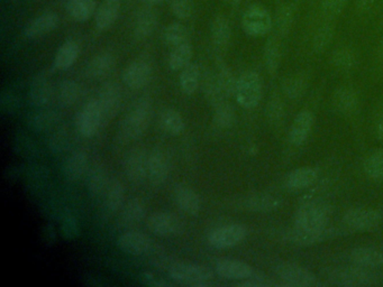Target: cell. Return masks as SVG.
Listing matches in <instances>:
<instances>
[{
    "instance_id": "cell-1",
    "label": "cell",
    "mask_w": 383,
    "mask_h": 287,
    "mask_svg": "<svg viewBox=\"0 0 383 287\" xmlns=\"http://www.w3.org/2000/svg\"><path fill=\"white\" fill-rule=\"evenodd\" d=\"M332 207L323 201H308L295 214V229L290 233L291 240L298 245H312L327 236L331 221Z\"/></svg>"
},
{
    "instance_id": "cell-2",
    "label": "cell",
    "mask_w": 383,
    "mask_h": 287,
    "mask_svg": "<svg viewBox=\"0 0 383 287\" xmlns=\"http://www.w3.org/2000/svg\"><path fill=\"white\" fill-rule=\"evenodd\" d=\"M151 115V102L147 98L140 99L121 121L118 130L119 138L123 142L140 138L149 127Z\"/></svg>"
},
{
    "instance_id": "cell-3",
    "label": "cell",
    "mask_w": 383,
    "mask_h": 287,
    "mask_svg": "<svg viewBox=\"0 0 383 287\" xmlns=\"http://www.w3.org/2000/svg\"><path fill=\"white\" fill-rule=\"evenodd\" d=\"M263 96L262 79L259 73L248 71L237 79L235 98L244 109H253L259 106Z\"/></svg>"
},
{
    "instance_id": "cell-4",
    "label": "cell",
    "mask_w": 383,
    "mask_h": 287,
    "mask_svg": "<svg viewBox=\"0 0 383 287\" xmlns=\"http://www.w3.org/2000/svg\"><path fill=\"white\" fill-rule=\"evenodd\" d=\"M170 279L182 286H206L212 279V271L205 266L180 263L169 268Z\"/></svg>"
},
{
    "instance_id": "cell-5",
    "label": "cell",
    "mask_w": 383,
    "mask_h": 287,
    "mask_svg": "<svg viewBox=\"0 0 383 287\" xmlns=\"http://www.w3.org/2000/svg\"><path fill=\"white\" fill-rule=\"evenodd\" d=\"M242 28L252 37L265 36L272 30L273 18L265 7L255 4L250 6L243 14Z\"/></svg>"
},
{
    "instance_id": "cell-6",
    "label": "cell",
    "mask_w": 383,
    "mask_h": 287,
    "mask_svg": "<svg viewBox=\"0 0 383 287\" xmlns=\"http://www.w3.org/2000/svg\"><path fill=\"white\" fill-rule=\"evenodd\" d=\"M326 277L332 284L339 285V286H364V285L373 284L378 279L377 275L370 271V269L358 267V266L335 268L328 271Z\"/></svg>"
},
{
    "instance_id": "cell-7",
    "label": "cell",
    "mask_w": 383,
    "mask_h": 287,
    "mask_svg": "<svg viewBox=\"0 0 383 287\" xmlns=\"http://www.w3.org/2000/svg\"><path fill=\"white\" fill-rule=\"evenodd\" d=\"M276 276L284 285L289 286H317L320 284L318 277L308 268L293 263H281L276 266Z\"/></svg>"
},
{
    "instance_id": "cell-8",
    "label": "cell",
    "mask_w": 383,
    "mask_h": 287,
    "mask_svg": "<svg viewBox=\"0 0 383 287\" xmlns=\"http://www.w3.org/2000/svg\"><path fill=\"white\" fill-rule=\"evenodd\" d=\"M104 123L102 109L97 99H92L83 106L75 117V127L81 136H94Z\"/></svg>"
},
{
    "instance_id": "cell-9",
    "label": "cell",
    "mask_w": 383,
    "mask_h": 287,
    "mask_svg": "<svg viewBox=\"0 0 383 287\" xmlns=\"http://www.w3.org/2000/svg\"><path fill=\"white\" fill-rule=\"evenodd\" d=\"M248 236L245 226L240 224H231L212 230L208 236V243L212 248L227 249L237 246Z\"/></svg>"
},
{
    "instance_id": "cell-10",
    "label": "cell",
    "mask_w": 383,
    "mask_h": 287,
    "mask_svg": "<svg viewBox=\"0 0 383 287\" xmlns=\"http://www.w3.org/2000/svg\"><path fill=\"white\" fill-rule=\"evenodd\" d=\"M382 214L378 210L370 208H353L345 212L343 222L346 227L353 230L375 229L380 226Z\"/></svg>"
},
{
    "instance_id": "cell-11",
    "label": "cell",
    "mask_w": 383,
    "mask_h": 287,
    "mask_svg": "<svg viewBox=\"0 0 383 287\" xmlns=\"http://www.w3.org/2000/svg\"><path fill=\"white\" fill-rule=\"evenodd\" d=\"M147 226L152 233L160 237L179 236L185 229V224L179 216L170 212H155L147 220Z\"/></svg>"
},
{
    "instance_id": "cell-12",
    "label": "cell",
    "mask_w": 383,
    "mask_h": 287,
    "mask_svg": "<svg viewBox=\"0 0 383 287\" xmlns=\"http://www.w3.org/2000/svg\"><path fill=\"white\" fill-rule=\"evenodd\" d=\"M124 172L133 183H142L147 178L149 155L142 148H134L124 159Z\"/></svg>"
},
{
    "instance_id": "cell-13",
    "label": "cell",
    "mask_w": 383,
    "mask_h": 287,
    "mask_svg": "<svg viewBox=\"0 0 383 287\" xmlns=\"http://www.w3.org/2000/svg\"><path fill=\"white\" fill-rule=\"evenodd\" d=\"M121 87L115 83H108L102 85L98 94V102L104 118V123L111 121L118 114L123 102Z\"/></svg>"
},
{
    "instance_id": "cell-14",
    "label": "cell",
    "mask_w": 383,
    "mask_h": 287,
    "mask_svg": "<svg viewBox=\"0 0 383 287\" xmlns=\"http://www.w3.org/2000/svg\"><path fill=\"white\" fill-rule=\"evenodd\" d=\"M315 125V115L310 110H303L296 116L290 127L289 142L296 147L303 145L312 134Z\"/></svg>"
},
{
    "instance_id": "cell-15",
    "label": "cell",
    "mask_w": 383,
    "mask_h": 287,
    "mask_svg": "<svg viewBox=\"0 0 383 287\" xmlns=\"http://www.w3.org/2000/svg\"><path fill=\"white\" fill-rule=\"evenodd\" d=\"M320 178L317 167L303 166L291 171L284 180V184L289 191L299 192L312 188Z\"/></svg>"
},
{
    "instance_id": "cell-16",
    "label": "cell",
    "mask_w": 383,
    "mask_h": 287,
    "mask_svg": "<svg viewBox=\"0 0 383 287\" xmlns=\"http://www.w3.org/2000/svg\"><path fill=\"white\" fill-rule=\"evenodd\" d=\"M53 96L50 75L42 71L34 77L30 89V102L34 107H44L51 102Z\"/></svg>"
},
{
    "instance_id": "cell-17",
    "label": "cell",
    "mask_w": 383,
    "mask_h": 287,
    "mask_svg": "<svg viewBox=\"0 0 383 287\" xmlns=\"http://www.w3.org/2000/svg\"><path fill=\"white\" fill-rule=\"evenodd\" d=\"M216 273L223 279L245 281L255 275L252 266L237 259H221L216 264Z\"/></svg>"
},
{
    "instance_id": "cell-18",
    "label": "cell",
    "mask_w": 383,
    "mask_h": 287,
    "mask_svg": "<svg viewBox=\"0 0 383 287\" xmlns=\"http://www.w3.org/2000/svg\"><path fill=\"white\" fill-rule=\"evenodd\" d=\"M170 176V161L162 149H154L149 155L147 178L153 185H161Z\"/></svg>"
},
{
    "instance_id": "cell-19",
    "label": "cell",
    "mask_w": 383,
    "mask_h": 287,
    "mask_svg": "<svg viewBox=\"0 0 383 287\" xmlns=\"http://www.w3.org/2000/svg\"><path fill=\"white\" fill-rule=\"evenodd\" d=\"M152 68L147 61H134L127 66L123 73L125 85L130 89H141L150 83Z\"/></svg>"
},
{
    "instance_id": "cell-20",
    "label": "cell",
    "mask_w": 383,
    "mask_h": 287,
    "mask_svg": "<svg viewBox=\"0 0 383 287\" xmlns=\"http://www.w3.org/2000/svg\"><path fill=\"white\" fill-rule=\"evenodd\" d=\"M118 246L126 254L142 256L151 250L152 241L145 233L140 231H127L119 237Z\"/></svg>"
},
{
    "instance_id": "cell-21",
    "label": "cell",
    "mask_w": 383,
    "mask_h": 287,
    "mask_svg": "<svg viewBox=\"0 0 383 287\" xmlns=\"http://www.w3.org/2000/svg\"><path fill=\"white\" fill-rule=\"evenodd\" d=\"M59 25V16L54 13H45L28 23L24 30V35L30 39H39L51 33Z\"/></svg>"
},
{
    "instance_id": "cell-22",
    "label": "cell",
    "mask_w": 383,
    "mask_h": 287,
    "mask_svg": "<svg viewBox=\"0 0 383 287\" xmlns=\"http://www.w3.org/2000/svg\"><path fill=\"white\" fill-rule=\"evenodd\" d=\"M174 200L178 207L186 214L196 216L202 209V199L196 191L187 185H179L174 188Z\"/></svg>"
},
{
    "instance_id": "cell-23",
    "label": "cell",
    "mask_w": 383,
    "mask_h": 287,
    "mask_svg": "<svg viewBox=\"0 0 383 287\" xmlns=\"http://www.w3.org/2000/svg\"><path fill=\"white\" fill-rule=\"evenodd\" d=\"M121 6V0H104L95 14L97 28L100 30L111 28L118 18Z\"/></svg>"
},
{
    "instance_id": "cell-24",
    "label": "cell",
    "mask_w": 383,
    "mask_h": 287,
    "mask_svg": "<svg viewBox=\"0 0 383 287\" xmlns=\"http://www.w3.org/2000/svg\"><path fill=\"white\" fill-rule=\"evenodd\" d=\"M89 170L88 156L85 152H75L64 161L63 176L69 182L80 180Z\"/></svg>"
},
{
    "instance_id": "cell-25",
    "label": "cell",
    "mask_w": 383,
    "mask_h": 287,
    "mask_svg": "<svg viewBox=\"0 0 383 287\" xmlns=\"http://www.w3.org/2000/svg\"><path fill=\"white\" fill-rule=\"evenodd\" d=\"M350 259L354 265L367 269H373L383 265L382 252L371 247H358L353 249L351 252Z\"/></svg>"
},
{
    "instance_id": "cell-26",
    "label": "cell",
    "mask_w": 383,
    "mask_h": 287,
    "mask_svg": "<svg viewBox=\"0 0 383 287\" xmlns=\"http://www.w3.org/2000/svg\"><path fill=\"white\" fill-rule=\"evenodd\" d=\"M145 214H147V209H145L143 201L138 197H134L123 205L121 216H119V224L123 227H130V226L141 222L144 219Z\"/></svg>"
},
{
    "instance_id": "cell-27",
    "label": "cell",
    "mask_w": 383,
    "mask_h": 287,
    "mask_svg": "<svg viewBox=\"0 0 383 287\" xmlns=\"http://www.w3.org/2000/svg\"><path fill=\"white\" fill-rule=\"evenodd\" d=\"M296 14H297V7L295 4H282L279 7L274 17V25H276V33L280 37L289 35L295 25Z\"/></svg>"
},
{
    "instance_id": "cell-28",
    "label": "cell",
    "mask_w": 383,
    "mask_h": 287,
    "mask_svg": "<svg viewBox=\"0 0 383 287\" xmlns=\"http://www.w3.org/2000/svg\"><path fill=\"white\" fill-rule=\"evenodd\" d=\"M104 208L109 214H115L125 204L124 185L119 180H111L104 193Z\"/></svg>"
},
{
    "instance_id": "cell-29",
    "label": "cell",
    "mask_w": 383,
    "mask_h": 287,
    "mask_svg": "<svg viewBox=\"0 0 383 287\" xmlns=\"http://www.w3.org/2000/svg\"><path fill=\"white\" fill-rule=\"evenodd\" d=\"M282 205L280 197L270 195H254L243 200V207L253 212H271Z\"/></svg>"
},
{
    "instance_id": "cell-30",
    "label": "cell",
    "mask_w": 383,
    "mask_h": 287,
    "mask_svg": "<svg viewBox=\"0 0 383 287\" xmlns=\"http://www.w3.org/2000/svg\"><path fill=\"white\" fill-rule=\"evenodd\" d=\"M108 183L109 181L105 167L100 164H95L89 169L87 172L86 185L87 190L92 197H100L104 195Z\"/></svg>"
},
{
    "instance_id": "cell-31",
    "label": "cell",
    "mask_w": 383,
    "mask_h": 287,
    "mask_svg": "<svg viewBox=\"0 0 383 287\" xmlns=\"http://www.w3.org/2000/svg\"><path fill=\"white\" fill-rule=\"evenodd\" d=\"M115 66V59L109 53H100L87 64L86 73L91 79H102L111 73Z\"/></svg>"
},
{
    "instance_id": "cell-32",
    "label": "cell",
    "mask_w": 383,
    "mask_h": 287,
    "mask_svg": "<svg viewBox=\"0 0 383 287\" xmlns=\"http://www.w3.org/2000/svg\"><path fill=\"white\" fill-rule=\"evenodd\" d=\"M282 53L280 36H272L267 42L265 49V64L267 72L271 75L278 73L279 68L281 64Z\"/></svg>"
},
{
    "instance_id": "cell-33",
    "label": "cell",
    "mask_w": 383,
    "mask_h": 287,
    "mask_svg": "<svg viewBox=\"0 0 383 287\" xmlns=\"http://www.w3.org/2000/svg\"><path fill=\"white\" fill-rule=\"evenodd\" d=\"M79 53H80V47L78 43L73 41L66 42L56 52L53 66L60 71L68 70L75 64L78 56H79Z\"/></svg>"
},
{
    "instance_id": "cell-34",
    "label": "cell",
    "mask_w": 383,
    "mask_h": 287,
    "mask_svg": "<svg viewBox=\"0 0 383 287\" xmlns=\"http://www.w3.org/2000/svg\"><path fill=\"white\" fill-rule=\"evenodd\" d=\"M96 0H68L66 11L72 20L86 22L92 15L96 14Z\"/></svg>"
},
{
    "instance_id": "cell-35",
    "label": "cell",
    "mask_w": 383,
    "mask_h": 287,
    "mask_svg": "<svg viewBox=\"0 0 383 287\" xmlns=\"http://www.w3.org/2000/svg\"><path fill=\"white\" fill-rule=\"evenodd\" d=\"M232 30L226 17H215L212 23V44L218 49H224L229 45Z\"/></svg>"
},
{
    "instance_id": "cell-36",
    "label": "cell",
    "mask_w": 383,
    "mask_h": 287,
    "mask_svg": "<svg viewBox=\"0 0 383 287\" xmlns=\"http://www.w3.org/2000/svg\"><path fill=\"white\" fill-rule=\"evenodd\" d=\"M334 107L343 115H350L358 108V99L352 89L341 88L333 97Z\"/></svg>"
},
{
    "instance_id": "cell-37",
    "label": "cell",
    "mask_w": 383,
    "mask_h": 287,
    "mask_svg": "<svg viewBox=\"0 0 383 287\" xmlns=\"http://www.w3.org/2000/svg\"><path fill=\"white\" fill-rule=\"evenodd\" d=\"M157 26V16L154 11H142L136 17L135 25H134V35L136 39H147L154 32Z\"/></svg>"
},
{
    "instance_id": "cell-38",
    "label": "cell",
    "mask_w": 383,
    "mask_h": 287,
    "mask_svg": "<svg viewBox=\"0 0 383 287\" xmlns=\"http://www.w3.org/2000/svg\"><path fill=\"white\" fill-rule=\"evenodd\" d=\"M160 125L164 132L171 136H177L185 132L186 123L183 118L177 110L168 108L160 115Z\"/></svg>"
},
{
    "instance_id": "cell-39",
    "label": "cell",
    "mask_w": 383,
    "mask_h": 287,
    "mask_svg": "<svg viewBox=\"0 0 383 287\" xmlns=\"http://www.w3.org/2000/svg\"><path fill=\"white\" fill-rule=\"evenodd\" d=\"M191 58H193V47L190 43L187 42L174 47L169 58V66L174 71H182L186 66L191 63Z\"/></svg>"
},
{
    "instance_id": "cell-40",
    "label": "cell",
    "mask_w": 383,
    "mask_h": 287,
    "mask_svg": "<svg viewBox=\"0 0 383 287\" xmlns=\"http://www.w3.org/2000/svg\"><path fill=\"white\" fill-rule=\"evenodd\" d=\"M59 121V115L51 110L34 112L28 118V126L35 132H45L52 128Z\"/></svg>"
},
{
    "instance_id": "cell-41",
    "label": "cell",
    "mask_w": 383,
    "mask_h": 287,
    "mask_svg": "<svg viewBox=\"0 0 383 287\" xmlns=\"http://www.w3.org/2000/svg\"><path fill=\"white\" fill-rule=\"evenodd\" d=\"M81 89L73 80H63L59 85L58 99L61 106L63 107H70L78 102L80 97Z\"/></svg>"
},
{
    "instance_id": "cell-42",
    "label": "cell",
    "mask_w": 383,
    "mask_h": 287,
    "mask_svg": "<svg viewBox=\"0 0 383 287\" xmlns=\"http://www.w3.org/2000/svg\"><path fill=\"white\" fill-rule=\"evenodd\" d=\"M216 85L218 89L221 91L224 98H229V97L235 94V89H236L237 80H235L232 71L226 66H221L218 68L217 73L214 75Z\"/></svg>"
},
{
    "instance_id": "cell-43",
    "label": "cell",
    "mask_w": 383,
    "mask_h": 287,
    "mask_svg": "<svg viewBox=\"0 0 383 287\" xmlns=\"http://www.w3.org/2000/svg\"><path fill=\"white\" fill-rule=\"evenodd\" d=\"M200 71L197 64L190 63L182 70L180 75V87L186 94H193L198 89Z\"/></svg>"
},
{
    "instance_id": "cell-44",
    "label": "cell",
    "mask_w": 383,
    "mask_h": 287,
    "mask_svg": "<svg viewBox=\"0 0 383 287\" xmlns=\"http://www.w3.org/2000/svg\"><path fill=\"white\" fill-rule=\"evenodd\" d=\"M364 172L373 181H383V148L367 156L364 161Z\"/></svg>"
},
{
    "instance_id": "cell-45",
    "label": "cell",
    "mask_w": 383,
    "mask_h": 287,
    "mask_svg": "<svg viewBox=\"0 0 383 287\" xmlns=\"http://www.w3.org/2000/svg\"><path fill=\"white\" fill-rule=\"evenodd\" d=\"M331 62L334 68H337L339 71H351L355 66V53L348 47H341V49L334 51Z\"/></svg>"
},
{
    "instance_id": "cell-46",
    "label": "cell",
    "mask_w": 383,
    "mask_h": 287,
    "mask_svg": "<svg viewBox=\"0 0 383 287\" xmlns=\"http://www.w3.org/2000/svg\"><path fill=\"white\" fill-rule=\"evenodd\" d=\"M334 33H335V30L331 22L324 23L320 28H318L312 39V49L315 52H325L333 41Z\"/></svg>"
},
{
    "instance_id": "cell-47",
    "label": "cell",
    "mask_w": 383,
    "mask_h": 287,
    "mask_svg": "<svg viewBox=\"0 0 383 287\" xmlns=\"http://www.w3.org/2000/svg\"><path fill=\"white\" fill-rule=\"evenodd\" d=\"M235 110L231 104L227 102L215 106V115H214V123L219 128H231L235 123Z\"/></svg>"
},
{
    "instance_id": "cell-48",
    "label": "cell",
    "mask_w": 383,
    "mask_h": 287,
    "mask_svg": "<svg viewBox=\"0 0 383 287\" xmlns=\"http://www.w3.org/2000/svg\"><path fill=\"white\" fill-rule=\"evenodd\" d=\"M164 39L172 47L187 43L188 30L180 23L170 24L164 32Z\"/></svg>"
},
{
    "instance_id": "cell-49",
    "label": "cell",
    "mask_w": 383,
    "mask_h": 287,
    "mask_svg": "<svg viewBox=\"0 0 383 287\" xmlns=\"http://www.w3.org/2000/svg\"><path fill=\"white\" fill-rule=\"evenodd\" d=\"M307 81L303 75H293L286 80L284 85V91L288 98L298 99L303 96L306 91Z\"/></svg>"
},
{
    "instance_id": "cell-50",
    "label": "cell",
    "mask_w": 383,
    "mask_h": 287,
    "mask_svg": "<svg viewBox=\"0 0 383 287\" xmlns=\"http://www.w3.org/2000/svg\"><path fill=\"white\" fill-rule=\"evenodd\" d=\"M348 3L350 0H323L322 13L327 20H333L342 14Z\"/></svg>"
},
{
    "instance_id": "cell-51",
    "label": "cell",
    "mask_w": 383,
    "mask_h": 287,
    "mask_svg": "<svg viewBox=\"0 0 383 287\" xmlns=\"http://www.w3.org/2000/svg\"><path fill=\"white\" fill-rule=\"evenodd\" d=\"M70 145L69 134L66 130H58L54 134L51 135L49 140V147L51 152L54 154H60L66 152Z\"/></svg>"
},
{
    "instance_id": "cell-52",
    "label": "cell",
    "mask_w": 383,
    "mask_h": 287,
    "mask_svg": "<svg viewBox=\"0 0 383 287\" xmlns=\"http://www.w3.org/2000/svg\"><path fill=\"white\" fill-rule=\"evenodd\" d=\"M171 9L172 13L180 20H188L193 16L195 6L193 0H174Z\"/></svg>"
},
{
    "instance_id": "cell-53",
    "label": "cell",
    "mask_w": 383,
    "mask_h": 287,
    "mask_svg": "<svg viewBox=\"0 0 383 287\" xmlns=\"http://www.w3.org/2000/svg\"><path fill=\"white\" fill-rule=\"evenodd\" d=\"M61 233L66 239H75L79 236V226H78L77 220L75 216H64L63 221L61 224Z\"/></svg>"
},
{
    "instance_id": "cell-54",
    "label": "cell",
    "mask_w": 383,
    "mask_h": 287,
    "mask_svg": "<svg viewBox=\"0 0 383 287\" xmlns=\"http://www.w3.org/2000/svg\"><path fill=\"white\" fill-rule=\"evenodd\" d=\"M18 107H20V102H18L16 96H14L11 92H5V91L1 93L0 108H1V111L4 114L11 115V114L17 111Z\"/></svg>"
},
{
    "instance_id": "cell-55",
    "label": "cell",
    "mask_w": 383,
    "mask_h": 287,
    "mask_svg": "<svg viewBox=\"0 0 383 287\" xmlns=\"http://www.w3.org/2000/svg\"><path fill=\"white\" fill-rule=\"evenodd\" d=\"M140 281L144 285L150 287H171L172 283L168 282L166 279H163L157 274L152 273V271H144L140 275Z\"/></svg>"
},
{
    "instance_id": "cell-56",
    "label": "cell",
    "mask_w": 383,
    "mask_h": 287,
    "mask_svg": "<svg viewBox=\"0 0 383 287\" xmlns=\"http://www.w3.org/2000/svg\"><path fill=\"white\" fill-rule=\"evenodd\" d=\"M267 117L273 123L280 121L284 115V104L279 97H273L267 104Z\"/></svg>"
},
{
    "instance_id": "cell-57",
    "label": "cell",
    "mask_w": 383,
    "mask_h": 287,
    "mask_svg": "<svg viewBox=\"0 0 383 287\" xmlns=\"http://www.w3.org/2000/svg\"><path fill=\"white\" fill-rule=\"evenodd\" d=\"M375 1H377V0H358L356 7H358V11L364 13V11H369V9L375 5Z\"/></svg>"
},
{
    "instance_id": "cell-58",
    "label": "cell",
    "mask_w": 383,
    "mask_h": 287,
    "mask_svg": "<svg viewBox=\"0 0 383 287\" xmlns=\"http://www.w3.org/2000/svg\"><path fill=\"white\" fill-rule=\"evenodd\" d=\"M56 240V231L51 226H47L44 229V241L52 243Z\"/></svg>"
},
{
    "instance_id": "cell-59",
    "label": "cell",
    "mask_w": 383,
    "mask_h": 287,
    "mask_svg": "<svg viewBox=\"0 0 383 287\" xmlns=\"http://www.w3.org/2000/svg\"><path fill=\"white\" fill-rule=\"evenodd\" d=\"M377 134H378L379 140L383 142V115L381 116L380 121H379Z\"/></svg>"
},
{
    "instance_id": "cell-60",
    "label": "cell",
    "mask_w": 383,
    "mask_h": 287,
    "mask_svg": "<svg viewBox=\"0 0 383 287\" xmlns=\"http://www.w3.org/2000/svg\"><path fill=\"white\" fill-rule=\"evenodd\" d=\"M379 55H380L381 60L383 61V39H381L380 47H379Z\"/></svg>"
},
{
    "instance_id": "cell-61",
    "label": "cell",
    "mask_w": 383,
    "mask_h": 287,
    "mask_svg": "<svg viewBox=\"0 0 383 287\" xmlns=\"http://www.w3.org/2000/svg\"><path fill=\"white\" fill-rule=\"evenodd\" d=\"M224 1L231 4V5H237V4L241 3V0H224Z\"/></svg>"
},
{
    "instance_id": "cell-62",
    "label": "cell",
    "mask_w": 383,
    "mask_h": 287,
    "mask_svg": "<svg viewBox=\"0 0 383 287\" xmlns=\"http://www.w3.org/2000/svg\"><path fill=\"white\" fill-rule=\"evenodd\" d=\"M166 0H149V3H151L152 5H157V4L163 3Z\"/></svg>"
},
{
    "instance_id": "cell-63",
    "label": "cell",
    "mask_w": 383,
    "mask_h": 287,
    "mask_svg": "<svg viewBox=\"0 0 383 287\" xmlns=\"http://www.w3.org/2000/svg\"><path fill=\"white\" fill-rule=\"evenodd\" d=\"M276 1H280V0H276Z\"/></svg>"
}]
</instances>
